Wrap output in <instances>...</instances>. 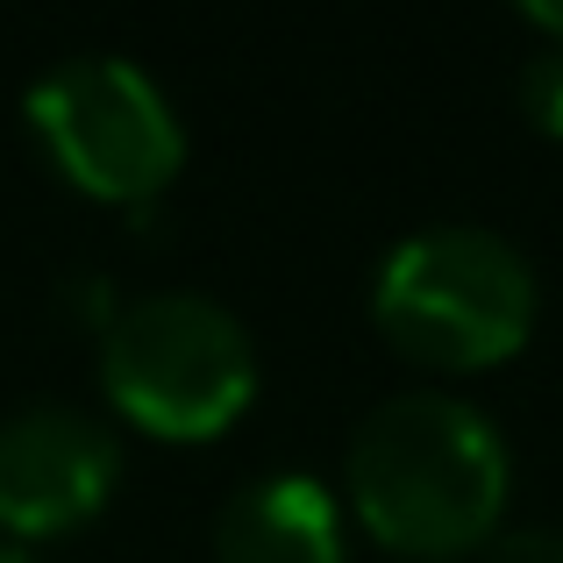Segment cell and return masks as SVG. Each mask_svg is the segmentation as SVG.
<instances>
[{"label": "cell", "mask_w": 563, "mask_h": 563, "mask_svg": "<svg viewBox=\"0 0 563 563\" xmlns=\"http://www.w3.org/2000/svg\"><path fill=\"white\" fill-rule=\"evenodd\" d=\"M214 563H350L343 507L321 478H250L214 521Z\"/></svg>", "instance_id": "8992f818"}, {"label": "cell", "mask_w": 563, "mask_h": 563, "mask_svg": "<svg viewBox=\"0 0 563 563\" xmlns=\"http://www.w3.org/2000/svg\"><path fill=\"white\" fill-rule=\"evenodd\" d=\"M29 129L71 186L114 207H151L186 165V129L165 86L108 51L43 71L29 86Z\"/></svg>", "instance_id": "277c9868"}, {"label": "cell", "mask_w": 563, "mask_h": 563, "mask_svg": "<svg viewBox=\"0 0 563 563\" xmlns=\"http://www.w3.org/2000/svg\"><path fill=\"white\" fill-rule=\"evenodd\" d=\"M372 321L428 372H493L536 329V264L478 221H435L385 250Z\"/></svg>", "instance_id": "7a4b0ae2"}, {"label": "cell", "mask_w": 563, "mask_h": 563, "mask_svg": "<svg viewBox=\"0 0 563 563\" xmlns=\"http://www.w3.org/2000/svg\"><path fill=\"white\" fill-rule=\"evenodd\" d=\"M507 435L456 393H393L350 435V507L393 556L450 563L499 536Z\"/></svg>", "instance_id": "6da1fadb"}, {"label": "cell", "mask_w": 563, "mask_h": 563, "mask_svg": "<svg viewBox=\"0 0 563 563\" xmlns=\"http://www.w3.org/2000/svg\"><path fill=\"white\" fill-rule=\"evenodd\" d=\"M0 563H36L29 550H14V542H0Z\"/></svg>", "instance_id": "30bf717a"}, {"label": "cell", "mask_w": 563, "mask_h": 563, "mask_svg": "<svg viewBox=\"0 0 563 563\" xmlns=\"http://www.w3.org/2000/svg\"><path fill=\"white\" fill-rule=\"evenodd\" d=\"M114 485H122V442L86 407L36 399L0 421V528L8 536H71L114 499Z\"/></svg>", "instance_id": "5b68a950"}, {"label": "cell", "mask_w": 563, "mask_h": 563, "mask_svg": "<svg viewBox=\"0 0 563 563\" xmlns=\"http://www.w3.org/2000/svg\"><path fill=\"white\" fill-rule=\"evenodd\" d=\"M521 114L542 136H563V43H550V51H536L521 65Z\"/></svg>", "instance_id": "52a82bcc"}, {"label": "cell", "mask_w": 563, "mask_h": 563, "mask_svg": "<svg viewBox=\"0 0 563 563\" xmlns=\"http://www.w3.org/2000/svg\"><path fill=\"white\" fill-rule=\"evenodd\" d=\"M485 563H563V528H499Z\"/></svg>", "instance_id": "ba28073f"}, {"label": "cell", "mask_w": 563, "mask_h": 563, "mask_svg": "<svg viewBox=\"0 0 563 563\" xmlns=\"http://www.w3.org/2000/svg\"><path fill=\"white\" fill-rule=\"evenodd\" d=\"M528 22L550 29V43H563V0H528Z\"/></svg>", "instance_id": "9c48e42d"}, {"label": "cell", "mask_w": 563, "mask_h": 563, "mask_svg": "<svg viewBox=\"0 0 563 563\" xmlns=\"http://www.w3.org/2000/svg\"><path fill=\"white\" fill-rule=\"evenodd\" d=\"M114 413L157 442H207L257 399V343L214 292H143L100 329Z\"/></svg>", "instance_id": "3957f363"}]
</instances>
